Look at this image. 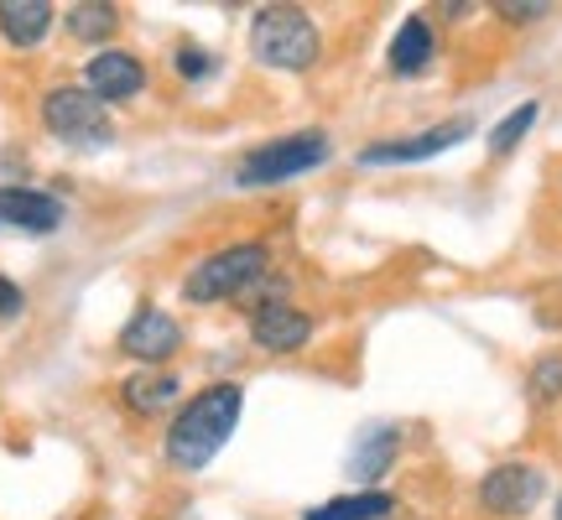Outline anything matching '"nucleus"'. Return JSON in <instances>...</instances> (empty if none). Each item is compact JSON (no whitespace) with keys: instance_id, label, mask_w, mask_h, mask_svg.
Returning <instances> with one entry per match:
<instances>
[{"instance_id":"1","label":"nucleus","mask_w":562,"mask_h":520,"mask_svg":"<svg viewBox=\"0 0 562 520\" xmlns=\"http://www.w3.org/2000/svg\"><path fill=\"white\" fill-rule=\"evenodd\" d=\"M240 417H245V391L235 381L199 391V396L178 411V421L167 427V463H172V468H188V474L209 468L214 453L235 438Z\"/></svg>"},{"instance_id":"2","label":"nucleus","mask_w":562,"mask_h":520,"mask_svg":"<svg viewBox=\"0 0 562 520\" xmlns=\"http://www.w3.org/2000/svg\"><path fill=\"white\" fill-rule=\"evenodd\" d=\"M266 265H271V250L261 240H245V245H224L214 256H203L188 281H182V297L199 302V307H214V302H240L245 292H256L266 276Z\"/></svg>"},{"instance_id":"3","label":"nucleus","mask_w":562,"mask_h":520,"mask_svg":"<svg viewBox=\"0 0 562 520\" xmlns=\"http://www.w3.org/2000/svg\"><path fill=\"white\" fill-rule=\"evenodd\" d=\"M250 53H256V63H266V68L302 74V68L318 63L323 37L307 11H297V5H266V11H256V21H250Z\"/></svg>"},{"instance_id":"4","label":"nucleus","mask_w":562,"mask_h":520,"mask_svg":"<svg viewBox=\"0 0 562 520\" xmlns=\"http://www.w3.org/2000/svg\"><path fill=\"white\" fill-rule=\"evenodd\" d=\"M328 161V136L323 131H297V136L266 140L256 151H245L240 167H235V182L240 188H271V182H292L302 172H313Z\"/></svg>"},{"instance_id":"5","label":"nucleus","mask_w":562,"mask_h":520,"mask_svg":"<svg viewBox=\"0 0 562 520\" xmlns=\"http://www.w3.org/2000/svg\"><path fill=\"white\" fill-rule=\"evenodd\" d=\"M42 125H47L58 140H68V146H104V140L115 136L104 104L94 100L83 83H58V89H47V100H42Z\"/></svg>"},{"instance_id":"6","label":"nucleus","mask_w":562,"mask_h":520,"mask_svg":"<svg viewBox=\"0 0 562 520\" xmlns=\"http://www.w3.org/2000/svg\"><path fill=\"white\" fill-rule=\"evenodd\" d=\"M542 495H547V474L537 463H501V468H490L480 479V505L505 520L531 516L542 505Z\"/></svg>"},{"instance_id":"7","label":"nucleus","mask_w":562,"mask_h":520,"mask_svg":"<svg viewBox=\"0 0 562 520\" xmlns=\"http://www.w3.org/2000/svg\"><path fill=\"white\" fill-rule=\"evenodd\" d=\"M313 328L318 323L307 318L302 307H292L286 297H256V313H250V339L266 354H297L313 343Z\"/></svg>"},{"instance_id":"8","label":"nucleus","mask_w":562,"mask_h":520,"mask_svg":"<svg viewBox=\"0 0 562 520\" xmlns=\"http://www.w3.org/2000/svg\"><path fill=\"white\" fill-rule=\"evenodd\" d=\"M182 349V328L161 307H140V313H131L121 328V354H131V360L151 364L157 370L161 360H172Z\"/></svg>"},{"instance_id":"9","label":"nucleus","mask_w":562,"mask_h":520,"mask_svg":"<svg viewBox=\"0 0 562 520\" xmlns=\"http://www.w3.org/2000/svg\"><path fill=\"white\" fill-rule=\"evenodd\" d=\"M83 89L100 104H125L146 89V68H140V58L121 53V47H104V53H94L89 68H83Z\"/></svg>"},{"instance_id":"10","label":"nucleus","mask_w":562,"mask_h":520,"mask_svg":"<svg viewBox=\"0 0 562 520\" xmlns=\"http://www.w3.org/2000/svg\"><path fill=\"white\" fill-rule=\"evenodd\" d=\"M474 125L469 121H448V125H432L427 136H412V140H381V146H364L360 151V167H385V161H427L448 151V146H459Z\"/></svg>"},{"instance_id":"11","label":"nucleus","mask_w":562,"mask_h":520,"mask_svg":"<svg viewBox=\"0 0 562 520\" xmlns=\"http://www.w3.org/2000/svg\"><path fill=\"white\" fill-rule=\"evenodd\" d=\"M0 224H16L26 235H53L63 224V199L37 188H0Z\"/></svg>"},{"instance_id":"12","label":"nucleus","mask_w":562,"mask_h":520,"mask_svg":"<svg viewBox=\"0 0 562 520\" xmlns=\"http://www.w3.org/2000/svg\"><path fill=\"white\" fill-rule=\"evenodd\" d=\"M178 396H182V381L172 370H140V375H131L121 385V400L131 417H161Z\"/></svg>"},{"instance_id":"13","label":"nucleus","mask_w":562,"mask_h":520,"mask_svg":"<svg viewBox=\"0 0 562 520\" xmlns=\"http://www.w3.org/2000/svg\"><path fill=\"white\" fill-rule=\"evenodd\" d=\"M53 26V5L47 0H0V37L11 47H37Z\"/></svg>"},{"instance_id":"14","label":"nucleus","mask_w":562,"mask_h":520,"mask_svg":"<svg viewBox=\"0 0 562 520\" xmlns=\"http://www.w3.org/2000/svg\"><path fill=\"white\" fill-rule=\"evenodd\" d=\"M438 53V32H432V21L427 16H406L396 26V37H391V68L396 74H422L427 63Z\"/></svg>"},{"instance_id":"15","label":"nucleus","mask_w":562,"mask_h":520,"mask_svg":"<svg viewBox=\"0 0 562 520\" xmlns=\"http://www.w3.org/2000/svg\"><path fill=\"white\" fill-rule=\"evenodd\" d=\"M396 448H402V432L396 427H370L360 438V448H355V459H349V474L360 484H375L396 463Z\"/></svg>"},{"instance_id":"16","label":"nucleus","mask_w":562,"mask_h":520,"mask_svg":"<svg viewBox=\"0 0 562 520\" xmlns=\"http://www.w3.org/2000/svg\"><path fill=\"white\" fill-rule=\"evenodd\" d=\"M396 510V500L385 489H360V495H339L328 505H313L302 520H385Z\"/></svg>"},{"instance_id":"17","label":"nucleus","mask_w":562,"mask_h":520,"mask_svg":"<svg viewBox=\"0 0 562 520\" xmlns=\"http://www.w3.org/2000/svg\"><path fill=\"white\" fill-rule=\"evenodd\" d=\"M115 26H121V11H115V5H100V0L68 11V37L74 42H110Z\"/></svg>"},{"instance_id":"18","label":"nucleus","mask_w":562,"mask_h":520,"mask_svg":"<svg viewBox=\"0 0 562 520\" xmlns=\"http://www.w3.org/2000/svg\"><path fill=\"white\" fill-rule=\"evenodd\" d=\"M537 115H542V104H537V100L516 104V110H510V115H505V121L490 131V151H495V157L516 151V146H521V136L531 131V125H537Z\"/></svg>"},{"instance_id":"19","label":"nucleus","mask_w":562,"mask_h":520,"mask_svg":"<svg viewBox=\"0 0 562 520\" xmlns=\"http://www.w3.org/2000/svg\"><path fill=\"white\" fill-rule=\"evenodd\" d=\"M531 396L537 400L562 396V354H542V360L531 364Z\"/></svg>"},{"instance_id":"20","label":"nucleus","mask_w":562,"mask_h":520,"mask_svg":"<svg viewBox=\"0 0 562 520\" xmlns=\"http://www.w3.org/2000/svg\"><path fill=\"white\" fill-rule=\"evenodd\" d=\"M495 16L501 21H542L547 5L542 0H501V5H495Z\"/></svg>"},{"instance_id":"21","label":"nucleus","mask_w":562,"mask_h":520,"mask_svg":"<svg viewBox=\"0 0 562 520\" xmlns=\"http://www.w3.org/2000/svg\"><path fill=\"white\" fill-rule=\"evenodd\" d=\"M214 68V58L209 53H199V47H178V74L182 79H203Z\"/></svg>"},{"instance_id":"22","label":"nucleus","mask_w":562,"mask_h":520,"mask_svg":"<svg viewBox=\"0 0 562 520\" xmlns=\"http://www.w3.org/2000/svg\"><path fill=\"white\" fill-rule=\"evenodd\" d=\"M21 302H26V297H21V286H16V281H11V276H0V323H5V318H16V313H21Z\"/></svg>"},{"instance_id":"23","label":"nucleus","mask_w":562,"mask_h":520,"mask_svg":"<svg viewBox=\"0 0 562 520\" xmlns=\"http://www.w3.org/2000/svg\"><path fill=\"white\" fill-rule=\"evenodd\" d=\"M552 516H558V520H562V495H558V510H552Z\"/></svg>"}]
</instances>
